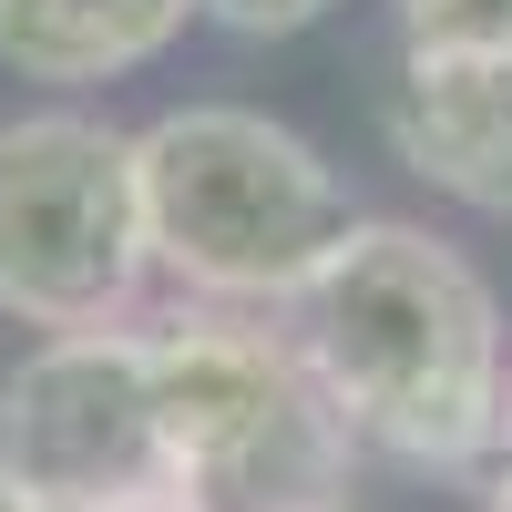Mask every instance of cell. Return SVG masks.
I'll return each instance as SVG.
<instances>
[{"mask_svg":"<svg viewBox=\"0 0 512 512\" xmlns=\"http://www.w3.org/2000/svg\"><path fill=\"white\" fill-rule=\"evenodd\" d=\"M164 492L185 512H349L359 431L297 359V338L246 318H164L144 328Z\"/></svg>","mask_w":512,"mask_h":512,"instance_id":"cell-3","label":"cell"},{"mask_svg":"<svg viewBox=\"0 0 512 512\" xmlns=\"http://www.w3.org/2000/svg\"><path fill=\"white\" fill-rule=\"evenodd\" d=\"M103 512H185L175 492H144V502H103Z\"/></svg>","mask_w":512,"mask_h":512,"instance_id":"cell-11","label":"cell"},{"mask_svg":"<svg viewBox=\"0 0 512 512\" xmlns=\"http://www.w3.org/2000/svg\"><path fill=\"white\" fill-rule=\"evenodd\" d=\"M0 512H52V502H41V492H21L11 472H0Z\"/></svg>","mask_w":512,"mask_h":512,"instance_id":"cell-10","label":"cell"},{"mask_svg":"<svg viewBox=\"0 0 512 512\" xmlns=\"http://www.w3.org/2000/svg\"><path fill=\"white\" fill-rule=\"evenodd\" d=\"M502 451H512V410H502Z\"/></svg>","mask_w":512,"mask_h":512,"instance_id":"cell-13","label":"cell"},{"mask_svg":"<svg viewBox=\"0 0 512 512\" xmlns=\"http://www.w3.org/2000/svg\"><path fill=\"white\" fill-rule=\"evenodd\" d=\"M287 338L369 451L410 472H472L502 451V308L431 226L359 216L287 297Z\"/></svg>","mask_w":512,"mask_h":512,"instance_id":"cell-1","label":"cell"},{"mask_svg":"<svg viewBox=\"0 0 512 512\" xmlns=\"http://www.w3.org/2000/svg\"><path fill=\"white\" fill-rule=\"evenodd\" d=\"M390 154L472 216H512V52H400Z\"/></svg>","mask_w":512,"mask_h":512,"instance_id":"cell-6","label":"cell"},{"mask_svg":"<svg viewBox=\"0 0 512 512\" xmlns=\"http://www.w3.org/2000/svg\"><path fill=\"white\" fill-rule=\"evenodd\" d=\"M185 21L195 0H0V62L21 82H113Z\"/></svg>","mask_w":512,"mask_h":512,"instance_id":"cell-7","label":"cell"},{"mask_svg":"<svg viewBox=\"0 0 512 512\" xmlns=\"http://www.w3.org/2000/svg\"><path fill=\"white\" fill-rule=\"evenodd\" d=\"M410 52H512V0H400Z\"/></svg>","mask_w":512,"mask_h":512,"instance_id":"cell-8","label":"cell"},{"mask_svg":"<svg viewBox=\"0 0 512 512\" xmlns=\"http://www.w3.org/2000/svg\"><path fill=\"white\" fill-rule=\"evenodd\" d=\"M154 267L134 134L93 113L0 123V308L21 328H113Z\"/></svg>","mask_w":512,"mask_h":512,"instance_id":"cell-4","label":"cell"},{"mask_svg":"<svg viewBox=\"0 0 512 512\" xmlns=\"http://www.w3.org/2000/svg\"><path fill=\"white\" fill-rule=\"evenodd\" d=\"M144 246L164 277H185L216 308H287L318 277V256L349 236V185L328 175L308 134L246 103H185L134 134Z\"/></svg>","mask_w":512,"mask_h":512,"instance_id":"cell-2","label":"cell"},{"mask_svg":"<svg viewBox=\"0 0 512 512\" xmlns=\"http://www.w3.org/2000/svg\"><path fill=\"white\" fill-rule=\"evenodd\" d=\"M205 21H226V31H246V41H287V31H308V21H328L338 0H195Z\"/></svg>","mask_w":512,"mask_h":512,"instance_id":"cell-9","label":"cell"},{"mask_svg":"<svg viewBox=\"0 0 512 512\" xmlns=\"http://www.w3.org/2000/svg\"><path fill=\"white\" fill-rule=\"evenodd\" d=\"M482 512H512V472H502V492H492V502H482Z\"/></svg>","mask_w":512,"mask_h":512,"instance_id":"cell-12","label":"cell"},{"mask_svg":"<svg viewBox=\"0 0 512 512\" xmlns=\"http://www.w3.org/2000/svg\"><path fill=\"white\" fill-rule=\"evenodd\" d=\"M0 472L52 512H103L164 492L154 369L134 328H62L0 379Z\"/></svg>","mask_w":512,"mask_h":512,"instance_id":"cell-5","label":"cell"}]
</instances>
